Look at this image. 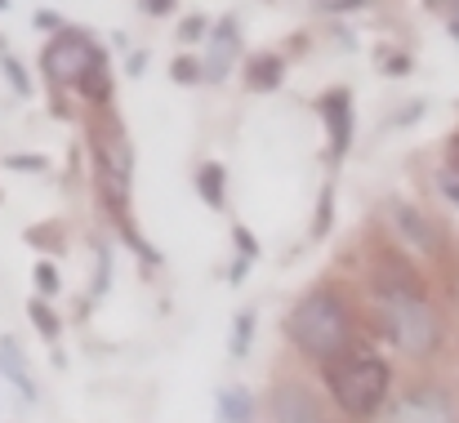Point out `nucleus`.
I'll list each match as a JSON object with an SVG mask.
<instances>
[{"mask_svg":"<svg viewBox=\"0 0 459 423\" xmlns=\"http://www.w3.org/2000/svg\"><path fill=\"white\" fill-rule=\"evenodd\" d=\"M442 192H446V196L459 205V178H442Z\"/></svg>","mask_w":459,"mask_h":423,"instance_id":"obj_29","label":"nucleus"},{"mask_svg":"<svg viewBox=\"0 0 459 423\" xmlns=\"http://www.w3.org/2000/svg\"><path fill=\"white\" fill-rule=\"evenodd\" d=\"M273 410H277V419L281 423H321L316 406H312V397H307L299 384H281L277 397H273Z\"/></svg>","mask_w":459,"mask_h":423,"instance_id":"obj_9","label":"nucleus"},{"mask_svg":"<svg viewBox=\"0 0 459 423\" xmlns=\"http://www.w3.org/2000/svg\"><path fill=\"white\" fill-rule=\"evenodd\" d=\"M379 330L406 357H433L442 343V321L420 289H379Z\"/></svg>","mask_w":459,"mask_h":423,"instance_id":"obj_2","label":"nucleus"},{"mask_svg":"<svg viewBox=\"0 0 459 423\" xmlns=\"http://www.w3.org/2000/svg\"><path fill=\"white\" fill-rule=\"evenodd\" d=\"M451 36L459 40V9H451Z\"/></svg>","mask_w":459,"mask_h":423,"instance_id":"obj_30","label":"nucleus"},{"mask_svg":"<svg viewBox=\"0 0 459 423\" xmlns=\"http://www.w3.org/2000/svg\"><path fill=\"white\" fill-rule=\"evenodd\" d=\"M4 4H9V0H0V9H4Z\"/></svg>","mask_w":459,"mask_h":423,"instance_id":"obj_31","label":"nucleus"},{"mask_svg":"<svg viewBox=\"0 0 459 423\" xmlns=\"http://www.w3.org/2000/svg\"><path fill=\"white\" fill-rule=\"evenodd\" d=\"M27 312H31V321H36V330H40L45 339H58V316H54V307H49L45 298H31Z\"/></svg>","mask_w":459,"mask_h":423,"instance_id":"obj_15","label":"nucleus"},{"mask_svg":"<svg viewBox=\"0 0 459 423\" xmlns=\"http://www.w3.org/2000/svg\"><path fill=\"white\" fill-rule=\"evenodd\" d=\"M174 81H183V85L187 81H201V58H187V54L174 58Z\"/></svg>","mask_w":459,"mask_h":423,"instance_id":"obj_18","label":"nucleus"},{"mask_svg":"<svg viewBox=\"0 0 459 423\" xmlns=\"http://www.w3.org/2000/svg\"><path fill=\"white\" fill-rule=\"evenodd\" d=\"M36 27H45V31H63V18L49 13V9H40V13H36Z\"/></svg>","mask_w":459,"mask_h":423,"instance_id":"obj_24","label":"nucleus"},{"mask_svg":"<svg viewBox=\"0 0 459 423\" xmlns=\"http://www.w3.org/2000/svg\"><path fill=\"white\" fill-rule=\"evenodd\" d=\"M94 58H99V49L85 31H58L45 49V72L54 85H81V76Z\"/></svg>","mask_w":459,"mask_h":423,"instance_id":"obj_5","label":"nucleus"},{"mask_svg":"<svg viewBox=\"0 0 459 423\" xmlns=\"http://www.w3.org/2000/svg\"><path fill=\"white\" fill-rule=\"evenodd\" d=\"M4 165H9V169H45L49 160H45V156H9Z\"/></svg>","mask_w":459,"mask_h":423,"instance_id":"obj_22","label":"nucleus"},{"mask_svg":"<svg viewBox=\"0 0 459 423\" xmlns=\"http://www.w3.org/2000/svg\"><path fill=\"white\" fill-rule=\"evenodd\" d=\"M250 334H255V312H241L237 325H232V357H246L250 352Z\"/></svg>","mask_w":459,"mask_h":423,"instance_id":"obj_16","label":"nucleus"},{"mask_svg":"<svg viewBox=\"0 0 459 423\" xmlns=\"http://www.w3.org/2000/svg\"><path fill=\"white\" fill-rule=\"evenodd\" d=\"M446 160H451V169L459 174V134H451V142H446Z\"/></svg>","mask_w":459,"mask_h":423,"instance_id":"obj_28","label":"nucleus"},{"mask_svg":"<svg viewBox=\"0 0 459 423\" xmlns=\"http://www.w3.org/2000/svg\"><path fill=\"white\" fill-rule=\"evenodd\" d=\"M250 419V397L246 393H223V423H246Z\"/></svg>","mask_w":459,"mask_h":423,"instance_id":"obj_17","label":"nucleus"},{"mask_svg":"<svg viewBox=\"0 0 459 423\" xmlns=\"http://www.w3.org/2000/svg\"><path fill=\"white\" fill-rule=\"evenodd\" d=\"M388 423H455V410L442 393L433 388H415L406 393L393 410H388Z\"/></svg>","mask_w":459,"mask_h":423,"instance_id":"obj_6","label":"nucleus"},{"mask_svg":"<svg viewBox=\"0 0 459 423\" xmlns=\"http://www.w3.org/2000/svg\"><path fill=\"white\" fill-rule=\"evenodd\" d=\"M94 160H99V183L108 192V205L121 214L130 201V174H134V151L121 139V130H99L94 134Z\"/></svg>","mask_w":459,"mask_h":423,"instance_id":"obj_4","label":"nucleus"},{"mask_svg":"<svg viewBox=\"0 0 459 423\" xmlns=\"http://www.w3.org/2000/svg\"><path fill=\"white\" fill-rule=\"evenodd\" d=\"M325 9H361V4H370V0H321Z\"/></svg>","mask_w":459,"mask_h":423,"instance_id":"obj_27","label":"nucleus"},{"mask_svg":"<svg viewBox=\"0 0 459 423\" xmlns=\"http://www.w3.org/2000/svg\"><path fill=\"white\" fill-rule=\"evenodd\" d=\"M321 112H325V125H330V156L339 160L352 142V103H348L343 90H334V94H325Z\"/></svg>","mask_w":459,"mask_h":423,"instance_id":"obj_8","label":"nucleus"},{"mask_svg":"<svg viewBox=\"0 0 459 423\" xmlns=\"http://www.w3.org/2000/svg\"><path fill=\"white\" fill-rule=\"evenodd\" d=\"M232 241H237V250H241L246 259H255V255H259V246H255V237H250L246 228H237V232H232Z\"/></svg>","mask_w":459,"mask_h":423,"instance_id":"obj_23","label":"nucleus"},{"mask_svg":"<svg viewBox=\"0 0 459 423\" xmlns=\"http://www.w3.org/2000/svg\"><path fill=\"white\" fill-rule=\"evenodd\" d=\"M241 54V36H237V18H223L214 31H210V49L201 58V81H223L228 67L237 63Z\"/></svg>","mask_w":459,"mask_h":423,"instance_id":"obj_7","label":"nucleus"},{"mask_svg":"<svg viewBox=\"0 0 459 423\" xmlns=\"http://www.w3.org/2000/svg\"><path fill=\"white\" fill-rule=\"evenodd\" d=\"M36 289H40V294H54V289H58V272H54V263H36Z\"/></svg>","mask_w":459,"mask_h":423,"instance_id":"obj_21","label":"nucleus"},{"mask_svg":"<svg viewBox=\"0 0 459 423\" xmlns=\"http://www.w3.org/2000/svg\"><path fill=\"white\" fill-rule=\"evenodd\" d=\"M281 76H286V63L277 54H259V58L246 63V85L250 90H277Z\"/></svg>","mask_w":459,"mask_h":423,"instance_id":"obj_11","label":"nucleus"},{"mask_svg":"<svg viewBox=\"0 0 459 423\" xmlns=\"http://www.w3.org/2000/svg\"><path fill=\"white\" fill-rule=\"evenodd\" d=\"M379 67H384L388 76H406V72H411V63H406V58H388V63H379Z\"/></svg>","mask_w":459,"mask_h":423,"instance_id":"obj_25","label":"nucleus"},{"mask_svg":"<svg viewBox=\"0 0 459 423\" xmlns=\"http://www.w3.org/2000/svg\"><path fill=\"white\" fill-rule=\"evenodd\" d=\"M286 330H290V339L299 343V352L316 357V361L343 357V352H348V334H352L343 298H339L334 289H325V285H321V289H307L304 298L290 307Z\"/></svg>","mask_w":459,"mask_h":423,"instance_id":"obj_1","label":"nucleus"},{"mask_svg":"<svg viewBox=\"0 0 459 423\" xmlns=\"http://www.w3.org/2000/svg\"><path fill=\"white\" fill-rule=\"evenodd\" d=\"M393 219H397V228L420 246V250H437V232H433V223L424 219V214H415L411 205H402V201H393Z\"/></svg>","mask_w":459,"mask_h":423,"instance_id":"obj_10","label":"nucleus"},{"mask_svg":"<svg viewBox=\"0 0 459 423\" xmlns=\"http://www.w3.org/2000/svg\"><path fill=\"white\" fill-rule=\"evenodd\" d=\"M178 36H183V40H201V36H210V27H205V18H201V13H192V18H183Z\"/></svg>","mask_w":459,"mask_h":423,"instance_id":"obj_20","label":"nucleus"},{"mask_svg":"<svg viewBox=\"0 0 459 423\" xmlns=\"http://www.w3.org/2000/svg\"><path fill=\"white\" fill-rule=\"evenodd\" d=\"M0 67H4V76H9V85H13L18 94H27V90H31V81H27V72L18 67V58H0Z\"/></svg>","mask_w":459,"mask_h":423,"instance_id":"obj_19","label":"nucleus"},{"mask_svg":"<svg viewBox=\"0 0 459 423\" xmlns=\"http://www.w3.org/2000/svg\"><path fill=\"white\" fill-rule=\"evenodd\" d=\"M81 94H85L90 103H108V99H112V72H108L103 49H99V58L85 67V76H81Z\"/></svg>","mask_w":459,"mask_h":423,"instance_id":"obj_12","label":"nucleus"},{"mask_svg":"<svg viewBox=\"0 0 459 423\" xmlns=\"http://www.w3.org/2000/svg\"><path fill=\"white\" fill-rule=\"evenodd\" d=\"M388 366L370 352H343L334 361H325V384L334 393V401L352 415V419H366L384 406L388 397Z\"/></svg>","mask_w":459,"mask_h":423,"instance_id":"obj_3","label":"nucleus"},{"mask_svg":"<svg viewBox=\"0 0 459 423\" xmlns=\"http://www.w3.org/2000/svg\"><path fill=\"white\" fill-rule=\"evenodd\" d=\"M196 187H201V196H205L210 210H223V165L205 160L201 174H196Z\"/></svg>","mask_w":459,"mask_h":423,"instance_id":"obj_13","label":"nucleus"},{"mask_svg":"<svg viewBox=\"0 0 459 423\" xmlns=\"http://www.w3.org/2000/svg\"><path fill=\"white\" fill-rule=\"evenodd\" d=\"M139 4H143L148 13H169V9H174V0H139Z\"/></svg>","mask_w":459,"mask_h":423,"instance_id":"obj_26","label":"nucleus"},{"mask_svg":"<svg viewBox=\"0 0 459 423\" xmlns=\"http://www.w3.org/2000/svg\"><path fill=\"white\" fill-rule=\"evenodd\" d=\"M0 361H4V370L13 375V384L31 397V379H27V370H22V361H18V343H13V339H0Z\"/></svg>","mask_w":459,"mask_h":423,"instance_id":"obj_14","label":"nucleus"}]
</instances>
